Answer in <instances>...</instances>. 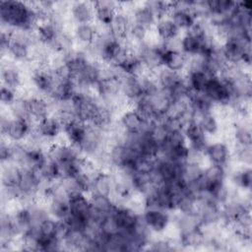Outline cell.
<instances>
[{"instance_id":"1","label":"cell","mask_w":252,"mask_h":252,"mask_svg":"<svg viewBox=\"0 0 252 252\" xmlns=\"http://www.w3.org/2000/svg\"><path fill=\"white\" fill-rule=\"evenodd\" d=\"M1 29L34 31L37 18L32 2L0 1Z\"/></svg>"},{"instance_id":"2","label":"cell","mask_w":252,"mask_h":252,"mask_svg":"<svg viewBox=\"0 0 252 252\" xmlns=\"http://www.w3.org/2000/svg\"><path fill=\"white\" fill-rule=\"evenodd\" d=\"M108 144V132L88 124L84 140L80 145V150L84 157L94 158L104 152Z\"/></svg>"},{"instance_id":"3","label":"cell","mask_w":252,"mask_h":252,"mask_svg":"<svg viewBox=\"0 0 252 252\" xmlns=\"http://www.w3.org/2000/svg\"><path fill=\"white\" fill-rule=\"evenodd\" d=\"M203 94L217 107L226 108L233 98L228 82L220 76H212L209 78Z\"/></svg>"},{"instance_id":"4","label":"cell","mask_w":252,"mask_h":252,"mask_svg":"<svg viewBox=\"0 0 252 252\" xmlns=\"http://www.w3.org/2000/svg\"><path fill=\"white\" fill-rule=\"evenodd\" d=\"M72 102L77 119L86 124H90L100 103L97 95L92 91L78 92L72 97Z\"/></svg>"},{"instance_id":"5","label":"cell","mask_w":252,"mask_h":252,"mask_svg":"<svg viewBox=\"0 0 252 252\" xmlns=\"http://www.w3.org/2000/svg\"><path fill=\"white\" fill-rule=\"evenodd\" d=\"M224 59L229 65H241L245 53L251 50V42L242 37L230 35L220 43Z\"/></svg>"},{"instance_id":"6","label":"cell","mask_w":252,"mask_h":252,"mask_svg":"<svg viewBox=\"0 0 252 252\" xmlns=\"http://www.w3.org/2000/svg\"><path fill=\"white\" fill-rule=\"evenodd\" d=\"M142 218L153 234L162 235L171 224V213L161 209H145Z\"/></svg>"},{"instance_id":"7","label":"cell","mask_w":252,"mask_h":252,"mask_svg":"<svg viewBox=\"0 0 252 252\" xmlns=\"http://www.w3.org/2000/svg\"><path fill=\"white\" fill-rule=\"evenodd\" d=\"M205 160L208 163L225 166L229 169V164L232 161L231 147L221 140L210 142L205 151Z\"/></svg>"},{"instance_id":"8","label":"cell","mask_w":252,"mask_h":252,"mask_svg":"<svg viewBox=\"0 0 252 252\" xmlns=\"http://www.w3.org/2000/svg\"><path fill=\"white\" fill-rule=\"evenodd\" d=\"M1 85L19 92L24 87V74L20 64L9 58L2 59Z\"/></svg>"},{"instance_id":"9","label":"cell","mask_w":252,"mask_h":252,"mask_svg":"<svg viewBox=\"0 0 252 252\" xmlns=\"http://www.w3.org/2000/svg\"><path fill=\"white\" fill-rule=\"evenodd\" d=\"M94 11V25L97 31L108 29L116 12L120 10V2L115 1H94L93 2Z\"/></svg>"},{"instance_id":"10","label":"cell","mask_w":252,"mask_h":252,"mask_svg":"<svg viewBox=\"0 0 252 252\" xmlns=\"http://www.w3.org/2000/svg\"><path fill=\"white\" fill-rule=\"evenodd\" d=\"M182 131L186 138L189 149L205 156V151L210 143V140L202 131L199 124L195 120H191L185 123Z\"/></svg>"},{"instance_id":"11","label":"cell","mask_w":252,"mask_h":252,"mask_svg":"<svg viewBox=\"0 0 252 252\" xmlns=\"http://www.w3.org/2000/svg\"><path fill=\"white\" fill-rule=\"evenodd\" d=\"M33 127L34 123L30 119L11 117L8 127L2 134V137L6 138L12 143H24L32 133Z\"/></svg>"},{"instance_id":"12","label":"cell","mask_w":252,"mask_h":252,"mask_svg":"<svg viewBox=\"0 0 252 252\" xmlns=\"http://www.w3.org/2000/svg\"><path fill=\"white\" fill-rule=\"evenodd\" d=\"M27 105L30 119L33 123H36L53 114V104L44 96L29 94L27 95Z\"/></svg>"},{"instance_id":"13","label":"cell","mask_w":252,"mask_h":252,"mask_svg":"<svg viewBox=\"0 0 252 252\" xmlns=\"http://www.w3.org/2000/svg\"><path fill=\"white\" fill-rule=\"evenodd\" d=\"M33 129L47 144L58 141L62 136V124L53 114L34 123Z\"/></svg>"},{"instance_id":"14","label":"cell","mask_w":252,"mask_h":252,"mask_svg":"<svg viewBox=\"0 0 252 252\" xmlns=\"http://www.w3.org/2000/svg\"><path fill=\"white\" fill-rule=\"evenodd\" d=\"M70 214L69 217L88 222L92 214V203L88 194L77 193L70 196L69 199Z\"/></svg>"},{"instance_id":"15","label":"cell","mask_w":252,"mask_h":252,"mask_svg":"<svg viewBox=\"0 0 252 252\" xmlns=\"http://www.w3.org/2000/svg\"><path fill=\"white\" fill-rule=\"evenodd\" d=\"M69 20L73 25L90 24L94 21L93 2L74 1L69 6Z\"/></svg>"},{"instance_id":"16","label":"cell","mask_w":252,"mask_h":252,"mask_svg":"<svg viewBox=\"0 0 252 252\" xmlns=\"http://www.w3.org/2000/svg\"><path fill=\"white\" fill-rule=\"evenodd\" d=\"M120 94L128 106H132L134 102L144 95L140 77L124 76L120 80Z\"/></svg>"},{"instance_id":"17","label":"cell","mask_w":252,"mask_h":252,"mask_svg":"<svg viewBox=\"0 0 252 252\" xmlns=\"http://www.w3.org/2000/svg\"><path fill=\"white\" fill-rule=\"evenodd\" d=\"M228 183L240 192H250L252 187L251 166L237 165L234 169L228 170Z\"/></svg>"},{"instance_id":"18","label":"cell","mask_w":252,"mask_h":252,"mask_svg":"<svg viewBox=\"0 0 252 252\" xmlns=\"http://www.w3.org/2000/svg\"><path fill=\"white\" fill-rule=\"evenodd\" d=\"M117 124L124 132L135 134L143 130L145 121L132 106H128L118 114Z\"/></svg>"},{"instance_id":"19","label":"cell","mask_w":252,"mask_h":252,"mask_svg":"<svg viewBox=\"0 0 252 252\" xmlns=\"http://www.w3.org/2000/svg\"><path fill=\"white\" fill-rule=\"evenodd\" d=\"M114 181L111 170L99 169L92 179V190L90 194H96L106 197L113 196Z\"/></svg>"},{"instance_id":"20","label":"cell","mask_w":252,"mask_h":252,"mask_svg":"<svg viewBox=\"0 0 252 252\" xmlns=\"http://www.w3.org/2000/svg\"><path fill=\"white\" fill-rule=\"evenodd\" d=\"M132 17L130 12L125 10H118L108 26L109 32L119 40L128 38L129 31L132 26Z\"/></svg>"},{"instance_id":"21","label":"cell","mask_w":252,"mask_h":252,"mask_svg":"<svg viewBox=\"0 0 252 252\" xmlns=\"http://www.w3.org/2000/svg\"><path fill=\"white\" fill-rule=\"evenodd\" d=\"M73 37L78 47H89L96 38L98 31L94 23L73 25L71 29Z\"/></svg>"},{"instance_id":"22","label":"cell","mask_w":252,"mask_h":252,"mask_svg":"<svg viewBox=\"0 0 252 252\" xmlns=\"http://www.w3.org/2000/svg\"><path fill=\"white\" fill-rule=\"evenodd\" d=\"M156 37L161 42H167L174 38L179 37L182 32L169 18V16L158 19L153 29Z\"/></svg>"},{"instance_id":"23","label":"cell","mask_w":252,"mask_h":252,"mask_svg":"<svg viewBox=\"0 0 252 252\" xmlns=\"http://www.w3.org/2000/svg\"><path fill=\"white\" fill-rule=\"evenodd\" d=\"M231 140L236 146H252V131L249 120H234L231 125Z\"/></svg>"},{"instance_id":"24","label":"cell","mask_w":252,"mask_h":252,"mask_svg":"<svg viewBox=\"0 0 252 252\" xmlns=\"http://www.w3.org/2000/svg\"><path fill=\"white\" fill-rule=\"evenodd\" d=\"M87 126L88 124L75 119L62 126V136L67 143L80 148L87 131Z\"/></svg>"},{"instance_id":"25","label":"cell","mask_w":252,"mask_h":252,"mask_svg":"<svg viewBox=\"0 0 252 252\" xmlns=\"http://www.w3.org/2000/svg\"><path fill=\"white\" fill-rule=\"evenodd\" d=\"M162 67L177 73H184L188 63V56L182 51H174L165 49L162 52Z\"/></svg>"},{"instance_id":"26","label":"cell","mask_w":252,"mask_h":252,"mask_svg":"<svg viewBox=\"0 0 252 252\" xmlns=\"http://www.w3.org/2000/svg\"><path fill=\"white\" fill-rule=\"evenodd\" d=\"M130 14L132 17V21L134 23L142 25L147 29H149L150 31H153L158 21L154 13L145 5L144 2L135 3Z\"/></svg>"},{"instance_id":"27","label":"cell","mask_w":252,"mask_h":252,"mask_svg":"<svg viewBox=\"0 0 252 252\" xmlns=\"http://www.w3.org/2000/svg\"><path fill=\"white\" fill-rule=\"evenodd\" d=\"M154 75L159 88L167 92L184 80V73H177L164 67L158 69L156 73H154Z\"/></svg>"},{"instance_id":"28","label":"cell","mask_w":252,"mask_h":252,"mask_svg":"<svg viewBox=\"0 0 252 252\" xmlns=\"http://www.w3.org/2000/svg\"><path fill=\"white\" fill-rule=\"evenodd\" d=\"M196 122L199 124L202 131L209 139L211 137H216L217 135H219L221 130L220 120L219 114L216 111L199 116L196 119Z\"/></svg>"},{"instance_id":"29","label":"cell","mask_w":252,"mask_h":252,"mask_svg":"<svg viewBox=\"0 0 252 252\" xmlns=\"http://www.w3.org/2000/svg\"><path fill=\"white\" fill-rule=\"evenodd\" d=\"M89 196L91 199L93 212L101 219L110 215L116 208V204L111 197L96 194H90Z\"/></svg>"},{"instance_id":"30","label":"cell","mask_w":252,"mask_h":252,"mask_svg":"<svg viewBox=\"0 0 252 252\" xmlns=\"http://www.w3.org/2000/svg\"><path fill=\"white\" fill-rule=\"evenodd\" d=\"M205 164L202 162L187 161L180 168V180L185 185L195 183L203 174Z\"/></svg>"},{"instance_id":"31","label":"cell","mask_w":252,"mask_h":252,"mask_svg":"<svg viewBox=\"0 0 252 252\" xmlns=\"http://www.w3.org/2000/svg\"><path fill=\"white\" fill-rule=\"evenodd\" d=\"M1 165V186H19L22 168L14 162H6Z\"/></svg>"},{"instance_id":"32","label":"cell","mask_w":252,"mask_h":252,"mask_svg":"<svg viewBox=\"0 0 252 252\" xmlns=\"http://www.w3.org/2000/svg\"><path fill=\"white\" fill-rule=\"evenodd\" d=\"M210 76L205 71H185L184 79L193 93H203Z\"/></svg>"},{"instance_id":"33","label":"cell","mask_w":252,"mask_h":252,"mask_svg":"<svg viewBox=\"0 0 252 252\" xmlns=\"http://www.w3.org/2000/svg\"><path fill=\"white\" fill-rule=\"evenodd\" d=\"M169 18L173 21L176 27L181 31V32H187L196 23V18L190 10L183 9H173L169 14Z\"/></svg>"},{"instance_id":"34","label":"cell","mask_w":252,"mask_h":252,"mask_svg":"<svg viewBox=\"0 0 252 252\" xmlns=\"http://www.w3.org/2000/svg\"><path fill=\"white\" fill-rule=\"evenodd\" d=\"M232 160L237 165L251 166L252 163V146H236L231 148Z\"/></svg>"},{"instance_id":"35","label":"cell","mask_w":252,"mask_h":252,"mask_svg":"<svg viewBox=\"0 0 252 252\" xmlns=\"http://www.w3.org/2000/svg\"><path fill=\"white\" fill-rule=\"evenodd\" d=\"M207 3H208L209 10H210V14H219V15L229 16L231 14V12L234 10L237 1L208 0Z\"/></svg>"},{"instance_id":"36","label":"cell","mask_w":252,"mask_h":252,"mask_svg":"<svg viewBox=\"0 0 252 252\" xmlns=\"http://www.w3.org/2000/svg\"><path fill=\"white\" fill-rule=\"evenodd\" d=\"M7 111L13 118L30 119L27 105V96L20 94L17 99L7 108Z\"/></svg>"},{"instance_id":"37","label":"cell","mask_w":252,"mask_h":252,"mask_svg":"<svg viewBox=\"0 0 252 252\" xmlns=\"http://www.w3.org/2000/svg\"><path fill=\"white\" fill-rule=\"evenodd\" d=\"M145 5L154 13L157 20L169 16L171 3L167 1H145Z\"/></svg>"},{"instance_id":"38","label":"cell","mask_w":252,"mask_h":252,"mask_svg":"<svg viewBox=\"0 0 252 252\" xmlns=\"http://www.w3.org/2000/svg\"><path fill=\"white\" fill-rule=\"evenodd\" d=\"M150 30L147 29L146 27L132 23V26L129 31L128 34V39L133 43V44H138L141 42L146 41L150 37Z\"/></svg>"},{"instance_id":"39","label":"cell","mask_w":252,"mask_h":252,"mask_svg":"<svg viewBox=\"0 0 252 252\" xmlns=\"http://www.w3.org/2000/svg\"><path fill=\"white\" fill-rule=\"evenodd\" d=\"M155 167V158L139 155L134 161V171L141 174L151 175Z\"/></svg>"},{"instance_id":"40","label":"cell","mask_w":252,"mask_h":252,"mask_svg":"<svg viewBox=\"0 0 252 252\" xmlns=\"http://www.w3.org/2000/svg\"><path fill=\"white\" fill-rule=\"evenodd\" d=\"M19 95H20L19 92L15 91V90H13L11 88H8V87H5V86L1 85V89H0V101H1L2 107L8 108L17 99V97Z\"/></svg>"},{"instance_id":"41","label":"cell","mask_w":252,"mask_h":252,"mask_svg":"<svg viewBox=\"0 0 252 252\" xmlns=\"http://www.w3.org/2000/svg\"><path fill=\"white\" fill-rule=\"evenodd\" d=\"M57 225V220L53 219L52 217H48L44 220L41 224L38 226V231L41 236L45 237H54L55 238V230Z\"/></svg>"},{"instance_id":"42","label":"cell","mask_w":252,"mask_h":252,"mask_svg":"<svg viewBox=\"0 0 252 252\" xmlns=\"http://www.w3.org/2000/svg\"><path fill=\"white\" fill-rule=\"evenodd\" d=\"M11 31L9 29H1L0 32V49H1V55L2 59L7 57L8 49L12 42V36H11Z\"/></svg>"},{"instance_id":"43","label":"cell","mask_w":252,"mask_h":252,"mask_svg":"<svg viewBox=\"0 0 252 252\" xmlns=\"http://www.w3.org/2000/svg\"><path fill=\"white\" fill-rule=\"evenodd\" d=\"M12 157V143L6 138L1 139L0 143V160L1 164L10 162Z\"/></svg>"}]
</instances>
